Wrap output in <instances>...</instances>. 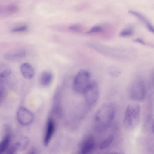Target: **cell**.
I'll use <instances>...</instances> for the list:
<instances>
[{"label":"cell","instance_id":"1","mask_svg":"<svg viewBox=\"0 0 154 154\" xmlns=\"http://www.w3.org/2000/svg\"><path fill=\"white\" fill-rule=\"evenodd\" d=\"M115 115L116 110L114 105L111 103H104L99 107L95 113V123L98 127H107L112 122Z\"/></svg>","mask_w":154,"mask_h":154},{"label":"cell","instance_id":"2","mask_svg":"<svg viewBox=\"0 0 154 154\" xmlns=\"http://www.w3.org/2000/svg\"><path fill=\"white\" fill-rule=\"evenodd\" d=\"M140 107L137 103H131L127 106L124 114L123 124L128 130L134 128L138 125L140 119Z\"/></svg>","mask_w":154,"mask_h":154},{"label":"cell","instance_id":"3","mask_svg":"<svg viewBox=\"0 0 154 154\" xmlns=\"http://www.w3.org/2000/svg\"><path fill=\"white\" fill-rule=\"evenodd\" d=\"M91 81L89 71L85 69L81 70L74 79L73 83L74 90L77 93L83 94Z\"/></svg>","mask_w":154,"mask_h":154},{"label":"cell","instance_id":"4","mask_svg":"<svg viewBox=\"0 0 154 154\" xmlns=\"http://www.w3.org/2000/svg\"><path fill=\"white\" fill-rule=\"evenodd\" d=\"M86 103L92 107L97 102L100 95L99 88L97 82L91 80L83 94Z\"/></svg>","mask_w":154,"mask_h":154},{"label":"cell","instance_id":"5","mask_svg":"<svg viewBox=\"0 0 154 154\" xmlns=\"http://www.w3.org/2000/svg\"><path fill=\"white\" fill-rule=\"evenodd\" d=\"M146 93V88L144 82L141 80H137L132 85L130 90L129 96L132 100L141 102L145 99Z\"/></svg>","mask_w":154,"mask_h":154},{"label":"cell","instance_id":"6","mask_svg":"<svg viewBox=\"0 0 154 154\" xmlns=\"http://www.w3.org/2000/svg\"><path fill=\"white\" fill-rule=\"evenodd\" d=\"M17 118L18 122L23 125H27L33 121L34 116L32 113L25 107L20 106L17 112Z\"/></svg>","mask_w":154,"mask_h":154},{"label":"cell","instance_id":"7","mask_svg":"<svg viewBox=\"0 0 154 154\" xmlns=\"http://www.w3.org/2000/svg\"><path fill=\"white\" fill-rule=\"evenodd\" d=\"M55 128V124L54 119L49 117L48 119L44 138V143L47 146L49 143L54 133Z\"/></svg>","mask_w":154,"mask_h":154},{"label":"cell","instance_id":"8","mask_svg":"<svg viewBox=\"0 0 154 154\" xmlns=\"http://www.w3.org/2000/svg\"><path fill=\"white\" fill-rule=\"evenodd\" d=\"M5 134L0 142V154H2L8 146L11 140V128L7 125L4 126Z\"/></svg>","mask_w":154,"mask_h":154},{"label":"cell","instance_id":"9","mask_svg":"<svg viewBox=\"0 0 154 154\" xmlns=\"http://www.w3.org/2000/svg\"><path fill=\"white\" fill-rule=\"evenodd\" d=\"M94 142L92 137H90L86 138L81 145L80 154H89L94 149Z\"/></svg>","mask_w":154,"mask_h":154},{"label":"cell","instance_id":"10","mask_svg":"<svg viewBox=\"0 0 154 154\" xmlns=\"http://www.w3.org/2000/svg\"><path fill=\"white\" fill-rule=\"evenodd\" d=\"M26 55V52L24 50L19 49L9 51L6 53L4 57L6 60H16L24 58Z\"/></svg>","mask_w":154,"mask_h":154},{"label":"cell","instance_id":"11","mask_svg":"<svg viewBox=\"0 0 154 154\" xmlns=\"http://www.w3.org/2000/svg\"><path fill=\"white\" fill-rule=\"evenodd\" d=\"M21 73L26 79L30 80L34 75V70L32 66L29 63H23L20 67Z\"/></svg>","mask_w":154,"mask_h":154},{"label":"cell","instance_id":"12","mask_svg":"<svg viewBox=\"0 0 154 154\" xmlns=\"http://www.w3.org/2000/svg\"><path fill=\"white\" fill-rule=\"evenodd\" d=\"M53 79V75L52 72L48 70L42 72L39 78L40 84L43 87H47L50 85Z\"/></svg>","mask_w":154,"mask_h":154},{"label":"cell","instance_id":"13","mask_svg":"<svg viewBox=\"0 0 154 154\" xmlns=\"http://www.w3.org/2000/svg\"><path fill=\"white\" fill-rule=\"evenodd\" d=\"M128 12L136 17L142 21L145 24L149 30L151 32H153L154 29L152 26L149 20L143 14L134 10H129Z\"/></svg>","mask_w":154,"mask_h":154},{"label":"cell","instance_id":"14","mask_svg":"<svg viewBox=\"0 0 154 154\" xmlns=\"http://www.w3.org/2000/svg\"><path fill=\"white\" fill-rule=\"evenodd\" d=\"M29 143V139L26 136L21 137L16 143L18 150L23 151L27 148Z\"/></svg>","mask_w":154,"mask_h":154},{"label":"cell","instance_id":"15","mask_svg":"<svg viewBox=\"0 0 154 154\" xmlns=\"http://www.w3.org/2000/svg\"><path fill=\"white\" fill-rule=\"evenodd\" d=\"M114 138V136L112 135L109 136L101 143L100 146V148L101 149L106 148L111 144Z\"/></svg>","mask_w":154,"mask_h":154},{"label":"cell","instance_id":"16","mask_svg":"<svg viewBox=\"0 0 154 154\" xmlns=\"http://www.w3.org/2000/svg\"><path fill=\"white\" fill-rule=\"evenodd\" d=\"M109 73L110 75L114 77H118L120 73V71L115 67H112L109 69Z\"/></svg>","mask_w":154,"mask_h":154},{"label":"cell","instance_id":"17","mask_svg":"<svg viewBox=\"0 0 154 154\" xmlns=\"http://www.w3.org/2000/svg\"><path fill=\"white\" fill-rule=\"evenodd\" d=\"M6 10L8 12L10 13H13L17 11L18 8L15 5H9L6 7Z\"/></svg>","mask_w":154,"mask_h":154},{"label":"cell","instance_id":"18","mask_svg":"<svg viewBox=\"0 0 154 154\" xmlns=\"http://www.w3.org/2000/svg\"><path fill=\"white\" fill-rule=\"evenodd\" d=\"M27 29V26L25 25H23L13 28L11 29V31L14 32H21L26 31Z\"/></svg>","mask_w":154,"mask_h":154},{"label":"cell","instance_id":"19","mask_svg":"<svg viewBox=\"0 0 154 154\" xmlns=\"http://www.w3.org/2000/svg\"><path fill=\"white\" fill-rule=\"evenodd\" d=\"M133 33V31L131 30L124 29L120 32L119 35L122 37L127 36L131 35Z\"/></svg>","mask_w":154,"mask_h":154},{"label":"cell","instance_id":"20","mask_svg":"<svg viewBox=\"0 0 154 154\" xmlns=\"http://www.w3.org/2000/svg\"><path fill=\"white\" fill-rule=\"evenodd\" d=\"M11 73V69H5L0 73V77L4 78L10 75Z\"/></svg>","mask_w":154,"mask_h":154},{"label":"cell","instance_id":"21","mask_svg":"<svg viewBox=\"0 0 154 154\" xmlns=\"http://www.w3.org/2000/svg\"><path fill=\"white\" fill-rule=\"evenodd\" d=\"M102 29L99 26H94L92 27L87 32V33H90L98 32Z\"/></svg>","mask_w":154,"mask_h":154},{"label":"cell","instance_id":"22","mask_svg":"<svg viewBox=\"0 0 154 154\" xmlns=\"http://www.w3.org/2000/svg\"><path fill=\"white\" fill-rule=\"evenodd\" d=\"M17 150V147L15 144L11 147L6 154H15L16 151Z\"/></svg>","mask_w":154,"mask_h":154},{"label":"cell","instance_id":"23","mask_svg":"<svg viewBox=\"0 0 154 154\" xmlns=\"http://www.w3.org/2000/svg\"><path fill=\"white\" fill-rule=\"evenodd\" d=\"M69 28L70 29L73 31H77L79 29V26L76 25L71 26L69 27Z\"/></svg>","mask_w":154,"mask_h":154},{"label":"cell","instance_id":"24","mask_svg":"<svg viewBox=\"0 0 154 154\" xmlns=\"http://www.w3.org/2000/svg\"><path fill=\"white\" fill-rule=\"evenodd\" d=\"M134 41L137 42L139 43L143 44L145 45L146 44V43L144 42L143 40L142 39H140V38H136L135 39H134Z\"/></svg>","mask_w":154,"mask_h":154},{"label":"cell","instance_id":"25","mask_svg":"<svg viewBox=\"0 0 154 154\" xmlns=\"http://www.w3.org/2000/svg\"><path fill=\"white\" fill-rule=\"evenodd\" d=\"M28 154H37V152L35 149H33L31 150Z\"/></svg>","mask_w":154,"mask_h":154},{"label":"cell","instance_id":"26","mask_svg":"<svg viewBox=\"0 0 154 154\" xmlns=\"http://www.w3.org/2000/svg\"><path fill=\"white\" fill-rule=\"evenodd\" d=\"M111 154H123L121 153H112Z\"/></svg>","mask_w":154,"mask_h":154}]
</instances>
